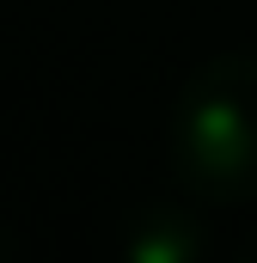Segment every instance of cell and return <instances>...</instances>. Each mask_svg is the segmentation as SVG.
I'll use <instances>...</instances> for the list:
<instances>
[{"instance_id": "6da1fadb", "label": "cell", "mask_w": 257, "mask_h": 263, "mask_svg": "<svg viewBox=\"0 0 257 263\" xmlns=\"http://www.w3.org/2000/svg\"><path fill=\"white\" fill-rule=\"evenodd\" d=\"M166 153L178 184L202 202L257 196V55H214L184 80Z\"/></svg>"}, {"instance_id": "7a4b0ae2", "label": "cell", "mask_w": 257, "mask_h": 263, "mask_svg": "<svg viewBox=\"0 0 257 263\" xmlns=\"http://www.w3.org/2000/svg\"><path fill=\"white\" fill-rule=\"evenodd\" d=\"M196 251H202V227L184 208L135 214V233H128V257L135 263H190Z\"/></svg>"}, {"instance_id": "3957f363", "label": "cell", "mask_w": 257, "mask_h": 263, "mask_svg": "<svg viewBox=\"0 0 257 263\" xmlns=\"http://www.w3.org/2000/svg\"><path fill=\"white\" fill-rule=\"evenodd\" d=\"M245 257H257V233H251V239H245Z\"/></svg>"}]
</instances>
